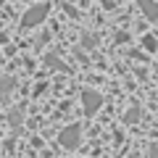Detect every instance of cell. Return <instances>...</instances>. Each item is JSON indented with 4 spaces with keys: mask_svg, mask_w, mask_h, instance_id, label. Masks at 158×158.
Wrapping results in <instances>:
<instances>
[{
    "mask_svg": "<svg viewBox=\"0 0 158 158\" xmlns=\"http://www.w3.org/2000/svg\"><path fill=\"white\" fill-rule=\"evenodd\" d=\"M48 11H50V6L48 3H40V6H32L27 13H24V19H21V24L27 29H32V27H37V24H42V19L48 16Z\"/></svg>",
    "mask_w": 158,
    "mask_h": 158,
    "instance_id": "cell-1",
    "label": "cell"
},
{
    "mask_svg": "<svg viewBox=\"0 0 158 158\" xmlns=\"http://www.w3.org/2000/svg\"><path fill=\"white\" fill-rule=\"evenodd\" d=\"M82 106H85V116H95L103 106V98L95 90H85L82 92Z\"/></svg>",
    "mask_w": 158,
    "mask_h": 158,
    "instance_id": "cell-2",
    "label": "cell"
},
{
    "mask_svg": "<svg viewBox=\"0 0 158 158\" xmlns=\"http://www.w3.org/2000/svg\"><path fill=\"white\" fill-rule=\"evenodd\" d=\"M79 137H82V129L74 124V127H66V129L58 135V142H61V148H66V150H74V148L79 145Z\"/></svg>",
    "mask_w": 158,
    "mask_h": 158,
    "instance_id": "cell-3",
    "label": "cell"
},
{
    "mask_svg": "<svg viewBox=\"0 0 158 158\" xmlns=\"http://www.w3.org/2000/svg\"><path fill=\"white\" fill-rule=\"evenodd\" d=\"M137 3H140L142 13L148 16V21H156L158 24V3H156V0H137Z\"/></svg>",
    "mask_w": 158,
    "mask_h": 158,
    "instance_id": "cell-4",
    "label": "cell"
},
{
    "mask_svg": "<svg viewBox=\"0 0 158 158\" xmlns=\"http://www.w3.org/2000/svg\"><path fill=\"white\" fill-rule=\"evenodd\" d=\"M8 121H11V127L13 129H21V124H24V108H13L11 113H8Z\"/></svg>",
    "mask_w": 158,
    "mask_h": 158,
    "instance_id": "cell-5",
    "label": "cell"
},
{
    "mask_svg": "<svg viewBox=\"0 0 158 158\" xmlns=\"http://www.w3.org/2000/svg\"><path fill=\"white\" fill-rule=\"evenodd\" d=\"M13 85H16L13 77H3V74H0V100H6V98H8V92L13 90Z\"/></svg>",
    "mask_w": 158,
    "mask_h": 158,
    "instance_id": "cell-6",
    "label": "cell"
},
{
    "mask_svg": "<svg viewBox=\"0 0 158 158\" xmlns=\"http://www.w3.org/2000/svg\"><path fill=\"white\" fill-rule=\"evenodd\" d=\"M45 63H48V69H56V71H69V66L58 56H45Z\"/></svg>",
    "mask_w": 158,
    "mask_h": 158,
    "instance_id": "cell-7",
    "label": "cell"
},
{
    "mask_svg": "<svg viewBox=\"0 0 158 158\" xmlns=\"http://www.w3.org/2000/svg\"><path fill=\"white\" fill-rule=\"evenodd\" d=\"M140 116H142L140 106H135V108H132V111H129V113L124 116V121H127V124H135V121H140Z\"/></svg>",
    "mask_w": 158,
    "mask_h": 158,
    "instance_id": "cell-8",
    "label": "cell"
},
{
    "mask_svg": "<svg viewBox=\"0 0 158 158\" xmlns=\"http://www.w3.org/2000/svg\"><path fill=\"white\" fill-rule=\"evenodd\" d=\"M142 48H145L148 53H156L158 50V40L156 37H142Z\"/></svg>",
    "mask_w": 158,
    "mask_h": 158,
    "instance_id": "cell-9",
    "label": "cell"
},
{
    "mask_svg": "<svg viewBox=\"0 0 158 158\" xmlns=\"http://www.w3.org/2000/svg\"><path fill=\"white\" fill-rule=\"evenodd\" d=\"M82 45H85V48H95V40H92V34H82Z\"/></svg>",
    "mask_w": 158,
    "mask_h": 158,
    "instance_id": "cell-10",
    "label": "cell"
},
{
    "mask_svg": "<svg viewBox=\"0 0 158 158\" xmlns=\"http://www.w3.org/2000/svg\"><path fill=\"white\" fill-rule=\"evenodd\" d=\"M148 158H158V148H156V145L150 148V153H148Z\"/></svg>",
    "mask_w": 158,
    "mask_h": 158,
    "instance_id": "cell-11",
    "label": "cell"
}]
</instances>
